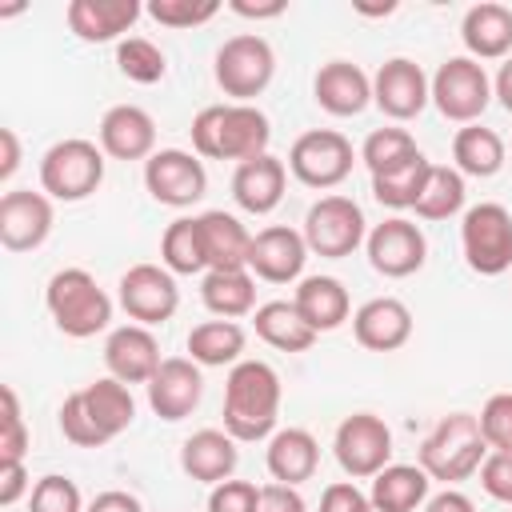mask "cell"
<instances>
[{"instance_id":"6da1fadb","label":"cell","mask_w":512,"mask_h":512,"mask_svg":"<svg viewBox=\"0 0 512 512\" xmlns=\"http://www.w3.org/2000/svg\"><path fill=\"white\" fill-rule=\"evenodd\" d=\"M280 376L268 360H240L228 368L224 380V432L236 444L272 440L280 420Z\"/></svg>"},{"instance_id":"7a4b0ae2","label":"cell","mask_w":512,"mask_h":512,"mask_svg":"<svg viewBox=\"0 0 512 512\" xmlns=\"http://www.w3.org/2000/svg\"><path fill=\"white\" fill-rule=\"evenodd\" d=\"M272 144V124L256 104H208L192 116V152L200 160H256Z\"/></svg>"},{"instance_id":"3957f363","label":"cell","mask_w":512,"mask_h":512,"mask_svg":"<svg viewBox=\"0 0 512 512\" xmlns=\"http://www.w3.org/2000/svg\"><path fill=\"white\" fill-rule=\"evenodd\" d=\"M44 304H48L52 324L72 340H88V336L104 332L112 320V296L96 284V276L88 268L52 272V280L44 288Z\"/></svg>"},{"instance_id":"277c9868","label":"cell","mask_w":512,"mask_h":512,"mask_svg":"<svg viewBox=\"0 0 512 512\" xmlns=\"http://www.w3.org/2000/svg\"><path fill=\"white\" fill-rule=\"evenodd\" d=\"M484 456H488V444H484L480 420L472 412L440 416V424L420 440V468L444 484H460V480L476 476Z\"/></svg>"},{"instance_id":"5b68a950","label":"cell","mask_w":512,"mask_h":512,"mask_svg":"<svg viewBox=\"0 0 512 512\" xmlns=\"http://www.w3.org/2000/svg\"><path fill=\"white\" fill-rule=\"evenodd\" d=\"M100 184H104V148L84 136L56 140L40 156V192H48L52 200L76 204L88 200Z\"/></svg>"},{"instance_id":"8992f818","label":"cell","mask_w":512,"mask_h":512,"mask_svg":"<svg viewBox=\"0 0 512 512\" xmlns=\"http://www.w3.org/2000/svg\"><path fill=\"white\" fill-rule=\"evenodd\" d=\"M212 76L220 84L224 96H232V104H252L276 76V52L264 36L256 32H240V36H228L220 48H216V60H212Z\"/></svg>"},{"instance_id":"52a82bcc","label":"cell","mask_w":512,"mask_h":512,"mask_svg":"<svg viewBox=\"0 0 512 512\" xmlns=\"http://www.w3.org/2000/svg\"><path fill=\"white\" fill-rule=\"evenodd\" d=\"M460 252L476 276H500L512 268V212L496 200H480L460 220Z\"/></svg>"},{"instance_id":"ba28073f","label":"cell","mask_w":512,"mask_h":512,"mask_svg":"<svg viewBox=\"0 0 512 512\" xmlns=\"http://www.w3.org/2000/svg\"><path fill=\"white\" fill-rule=\"evenodd\" d=\"M304 244L312 256H324V260H344L352 256L364 240H368V220L360 212V204L352 196H320L308 212H304Z\"/></svg>"},{"instance_id":"9c48e42d","label":"cell","mask_w":512,"mask_h":512,"mask_svg":"<svg viewBox=\"0 0 512 512\" xmlns=\"http://www.w3.org/2000/svg\"><path fill=\"white\" fill-rule=\"evenodd\" d=\"M432 104L452 124H480L484 108L492 104V80L480 60L448 56L432 76Z\"/></svg>"},{"instance_id":"30bf717a","label":"cell","mask_w":512,"mask_h":512,"mask_svg":"<svg viewBox=\"0 0 512 512\" xmlns=\"http://www.w3.org/2000/svg\"><path fill=\"white\" fill-rule=\"evenodd\" d=\"M352 164H356V152H352V140L336 128H312V132H300L288 148V172L304 184V188H336L352 176Z\"/></svg>"},{"instance_id":"8fae6325","label":"cell","mask_w":512,"mask_h":512,"mask_svg":"<svg viewBox=\"0 0 512 512\" xmlns=\"http://www.w3.org/2000/svg\"><path fill=\"white\" fill-rule=\"evenodd\" d=\"M332 452L348 480H372L392 464V428L376 412H352L336 424Z\"/></svg>"},{"instance_id":"7c38bea8","label":"cell","mask_w":512,"mask_h":512,"mask_svg":"<svg viewBox=\"0 0 512 512\" xmlns=\"http://www.w3.org/2000/svg\"><path fill=\"white\" fill-rule=\"evenodd\" d=\"M144 188L164 208H192L208 192L204 160L184 148H156L144 160Z\"/></svg>"},{"instance_id":"4fadbf2b","label":"cell","mask_w":512,"mask_h":512,"mask_svg":"<svg viewBox=\"0 0 512 512\" xmlns=\"http://www.w3.org/2000/svg\"><path fill=\"white\" fill-rule=\"evenodd\" d=\"M364 252H368L372 272H380V276H388V280H404V276H412V272L424 268V260H428V240H424V232H420L416 220H408V216H388V220H380L376 228H368Z\"/></svg>"},{"instance_id":"5bb4252c","label":"cell","mask_w":512,"mask_h":512,"mask_svg":"<svg viewBox=\"0 0 512 512\" xmlns=\"http://www.w3.org/2000/svg\"><path fill=\"white\" fill-rule=\"evenodd\" d=\"M120 308L128 312L132 324H164L176 316L180 308V288H176V276L164 268V264H132L124 276H120Z\"/></svg>"},{"instance_id":"9a60e30c","label":"cell","mask_w":512,"mask_h":512,"mask_svg":"<svg viewBox=\"0 0 512 512\" xmlns=\"http://www.w3.org/2000/svg\"><path fill=\"white\" fill-rule=\"evenodd\" d=\"M432 100V80L424 76V68L408 56H392L376 68L372 76V104L388 116V120H416Z\"/></svg>"},{"instance_id":"2e32d148","label":"cell","mask_w":512,"mask_h":512,"mask_svg":"<svg viewBox=\"0 0 512 512\" xmlns=\"http://www.w3.org/2000/svg\"><path fill=\"white\" fill-rule=\"evenodd\" d=\"M56 212L48 192L12 188L0 196V244L8 252H36L52 236Z\"/></svg>"},{"instance_id":"e0dca14e","label":"cell","mask_w":512,"mask_h":512,"mask_svg":"<svg viewBox=\"0 0 512 512\" xmlns=\"http://www.w3.org/2000/svg\"><path fill=\"white\" fill-rule=\"evenodd\" d=\"M304 264H308V244L304 232L288 228V224H268L252 236V252H248V272L264 284H292L304 280Z\"/></svg>"},{"instance_id":"ac0fdd59","label":"cell","mask_w":512,"mask_h":512,"mask_svg":"<svg viewBox=\"0 0 512 512\" xmlns=\"http://www.w3.org/2000/svg\"><path fill=\"white\" fill-rule=\"evenodd\" d=\"M148 388V408L176 424L184 416L196 412L200 396H204V376H200V364L188 360V356H164V364L156 368V376L144 384Z\"/></svg>"},{"instance_id":"d6986e66","label":"cell","mask_w":512,"mask_h":512,"mask_svg":"<svg viewBox=\"0 0 512 512\" xmlns=\"http://www.w3.org/2000/svg\"><path fill=\"white\" fill-rule=\"evenodd\" d=\"M160 364H164V356H160V340L152 336V328L120 324V328L108 332V340H104V368L120 384H128V388L132 384H148Z\"/></svg>"},{"instance_id":"ffe728a7","label":"cell","mask_w":512,"mask_h":512,"mask_svg":"<svg viewBox=\"0 0 512 512\" xmlns=\"http://www.w3.org/2000/svg\"><path fill=\"white\" fill-rule=\"evenodd\" d=\"M352 336L368 352H396L412 340V308L396 296L364 300L352 312Z\"/></svg>"},{"instance_id":"44dd1931","label":"cell","mask_w":512,"mask_h":512,"mask_svg":"<svg viewBox=\"0 0 512 512\" xmlns=\"http://www.w3.org/2000/svg\"><path fill=\"white\" fill-rule=\"evenodd\" d=\"M284 188H288V164L280 156H272V152H264L256 160H244L232 172V200L248 216L276 212L280 200H284Z\"/></svg>"},{"instance_id":"7402d4cb","label":"cell","mask_w":512,"mask_h":512,"mask_svg":"<svg viewBox=\"0 0 512 512\" xmlns=\"http://www.w3.org/2000/svg\"><path fill=\"white\" fill-rule=\"evenodd\" d=\"M312 96L328 116H360L372 104V76L352 60H328L312 80Z\"/></svg>"},{"instance_id":"603a6c76","label":"cell","mask_w":512,"mask_h":512,"mask_svg":"<svg viewBox=\"0 0 512 512\" xmlns=\"http://www.w3.org/2000/svg\"><path fill=\"white\" fill-rule=\"evenodd\" d=\"M100 148L108 160H148L156 152V120L140 104H112L100 120Z\"/></svg>"},{"instance_id":"cb8c5ba5","label":"cell","mask_w":512,"mask_h":512,"mask_svg":"<svg viewBox=\"0 0 512 512\" xmlns=\"http://www.w3.org/2000/svg\"><path fill=\"white\" fill-rule=\"evenodd\" d=\"M140 4L136 0H72L64 20L72 28L76 40L84 44H120L124 32L140 20Z\"/></svg>"},{"instance_id":"d4e9b609","label":"cell","mask_w":512,"mask_h":512,"mask_svg":"<svg viewBox=\"0 0 512 512\" xmlns=\"http://www.w3.org/2000/svg\"><path fill=\"white\" fill-rule=\"evenodd\" d=\"M196 224H200V244H204L208 272H244L248 268L252 232L240 224V216H232L224 208H208V212L196 216Z\"/></svg>"},{"instance_id":"484cf974","label":"cell","mask_w":512,"mask_h":512,"mask_svg":"<svg viewBox=\"0 0 512 512\" xmlns=\"http://www.w3.org/2000/svg\"><path fill=\"white\" fill-rule=\"evenodd\" d=\"M236 464H240V448L224 428H200L180 444V468L196 484L232 480Z\"/></svg>"},{"instance_id":"4316f807","label":"cell","mask_w":512,"mask_h":512,"mask_svg":"<svg viewBox=\"0 0 512 512\" xmlns=\"http://www.w3.org/2000/svg\"><path fill=\"white\" fill-rule=\"evenodd\" d=\"M460 40L472 60H508L512 56V8L496 0L472 4L460 20Z\"/></svg>"},{"instance_id":"83f0119b","label":"cell","mask_w":512,"mask_h":512,"mask_svg":"<svg viewBox=\"0 0 512 512\" xmlns=\"http://www.w3.org/2000/svg\"><path fill=\"white\" fill-rule=\"evenodd\" d=\"M264 464H268V476L276 484L300 488L320 468V444H316V436L308 428H276L272 440H268Z\"/></svg>"},{"instance_id":"f1b7e54d","label":"cell","mask_w":512,"mask_h":512,"mask_svg":"<svg viewBox=\"0 0 512 512\" xmlns=\"http://www.w3.org/2000/svg\"><path fill=\"white\" fill-rule=\"evenodd\" d=\"M296 312L308 320V328L320 336V332H336L348 316H352V300H348V288L336 280V276H304L296 284V296H292Z\"/></svg>"},{"instance_id":"f546056e","label":"cell","mask_w":512,"mask_h":512,"mask_svg":"<svg viewBox=\"0 0 512 512\" xmlns=\"http://www.w3.org/2000/svg\"><path fill=\"white\" fill-rule=\"evenodd\" d=\"M428 488H432V476L420 464H388L384 472L372 476L368 500L380 512H416L428 500Z\"/></svg>"},{"instance_id":"4dcf8cb0","label":"cell","mask_w":512,"mask_h":512,"mask_svg":"<svg viewBox=\"0 0 512 512\" xmlns=\"http://www.w3.org/2000/svg\"><path fill=\"white\" fill-rule=\"evenodd\" d=\"M252 328L276 352H308L316 344V332L308 328V320L296 312L292 300H268V304H260L252 312Z\"/></svg>"},{"instance_id":"1f68e13d","label":"cell","mask_w":512,"mask_h":512,"mask_svg":"<svg viewBox=\"0 0 512 512\" xmlns=\"http://www.w3.org/2000/svg\"><path fill=\"white\" fill-rule=\"evenodd\" d=\"M188 360H196L200 368H232L244 360V328L236 320H200L188 332Z\"/></svg>"},{"instance_id":"d6a6232c","label":"cell","mask_w":512,"mask_h":512,"mask_svg":"<svg viewBox=\"0 0 512 512\" xmlns=\"http://www.w3.org/2000/svg\"><path fill=\"white\" fill-rule=\"evenodd\" d=\"M504 140L500 132L484 128V124H464L456 128L452 136V168L460 176H476V180H488L504 168Z\"/></svg>"},{"instance_id":"836d02e7","label":"cell","mask_w":512,"mask_h":512,"mask_svg":"<svg viewBox=\"0 0 512 512\" xmlns=\"http://www.w3.org/2000/svg\"><path fill=\"white\" fill-rule=\"evenodd\" d=\"M80 396H84L88 416H92L96 428L104 432V440H116L124 428H132V420H136V400H132V388L120 384L116 376H100V380L84 384Z\"/></svg>"},{"instance_id":"e575fe53","label":"cell","mask_w":512,"mask_h":512,"mask_svg":"<svg viewBox=\"0 0 512 512\" xmlns=\"http://www.w3.org/2000/svg\"><path fill=\"white\" fill-rule=\"evenodd\" d=\"M200 300L216 320H240L252 316L256 304V276L244 272H204L200 280Z\"/></svg>"},{"instance_id":"d590c367","label":"cell","mask_w":512,"mask_h":512,"mask_svg":"<svg viewBox=\"0 0 512 512\" xmlns=\"http://www.w3.org/2000/svg\"><path fill=\"white\" fill-rule=\"evenodd\" d=\"M428 172H432V160H428L424 152H416V156H408L404 164H396V168L372 176V200H376L380 208L408 212V208H416Z\"/></svg>"},{"instance_id":"8d00e7d4","label":"cell","mask_w":512,"mask_h":512,"mask_svg":"<svg viewBox=\"0 0 512 512\" xmlns=\"http://www.w3.org/2000/svg\"><path fill=\"white\" fill-rule=\"evenodd\" d=\"M160 264L172 276H200V272H208L196 216H176L164 228V236H160Z\"/></svg>"},{"instance_id":"74e56055","label":"cell","mask_w":512,"mask_h":512,"mask_svg":"<svg viewBox=\"0 0 512 512\" xmlns=\"http://www.w3.org/2000/svg\"><path fill=\"white\" fill-rule=\"evenodd\" d=\"M464 200H468L464 176L452 164H432V172L424 180V192H420L412 212L420 220H452L456 212H464Z\"/></svg>"},{"instance_id":"f35d334b","label":"cell","mask_w":512,"mask_h":512,"mask_svg":"<svg viewBox=\"0 0 512 512\" xmlns=\"http://www.w3.org/2000/svg\"><path fill=\"white\" fill-rule=\"evenodd\" d=\"M416 152H420V148H416V140H412L408 128H372V132L364 136V144H360V160H364V168H368L372 176H380V172L404 164V160L416 156Z\"/></svg>"},{"instance_id":"ab89813d","label":"cell","mask_w":512,"mask_h":512,"mask_svg":"<svg viewBox=\"0 0 512 512\" xmlns=\"http://www.w3.org/2000/svg\"><path fill=\"white\" fill-rule=\"evenodd\" d=\"M116 68H120V76H128L132 84H160L164 72H168V60H164V52H160L152 40H144V36H124V40L116 44Z\"/></svg>"},{"instance_id":"60d3db41","label":"cell","mask_w":512,"mask_h":512,"mask_svg":"<svg viewBox=\"0 0 512 512\" xmlns=\"http://www.w3.org/2000/svg\"><path fill=\"white\" fill-rule=\"evenodd\" d=\"M84 496L68 476H40L28 492V512H84Z\"/></svg>"},{"instance_id":"b9f144b4","label":"cell","mask_w":512,"mask_h":512,"mask_svg":"<svg viewBox=\"0 0 512 512\" xmlns=\"http://www.w3.org/2000/svg\"><path fill=\"white\" fill-rule=\"evenodd\" d=\"M476 420L488 452H512V392H492Z\"/></svg>"},{"instance_id":"7bdbcfd3","label":"cell","mask_w":512,"mask_h":512,"mask_svg":"<svg viewBox=\"0 0 512 512\" xmlns=\"http://www.w3.org/2000/svg\"><path fill=\"white\" fill-rule=\"evenodd\" d=\"M144 12L164 28H200L220 12V4L216 0H152Z\"/></svg>"},{"instance_id":"ee69618b","label":"cell","mask_w":512,"mask_h":512,"mask_svg":"<svg viewBox=\"0 0 512 512\" xmlns=\"http://www.w3.org/2000/svg\"><path fill=\"white\" fill-rule=\"evenodd\" d=\"M60 432H64V440L68 444H76V448H104L108 440H104V432L96 428V420L88 416V408H84V396L80 392H68L64 396V404H60Z\"/></svg>"},{"instance_id":"f6af8a7d","label":"cell","mask_w":512,"mask_h":512,"mask_svg":"<svg viewBox=\"0 0 512 512\" xmlns=\"http://www.w3.org/2000/svg\"><path fill=\"white\" fill-rule=\"evenodd\" d=\"M0 404H4V412H0V460H24L28 444H32V432L20 416V400L8 384L0 388Z\"/></svg>"},{"instance_id":"bcb514c9","label":"cell","mask_w":512,"mask_h":512,"mask_svg":"<svg viewBox=\"0 0 512 512\" xmlns=\"http://www.w3.org/2000/svg\"><path fill=\"white\" fill-rule=\"evenodd\" d=\"M260 504V488L252 480H220L208 492V512H256Z\"/></svg>"},{"instance_id":"7dc6e473","label":"cell","mask_w":512,"mask_h":512,"mask_svg":"<svg viewBox=\"0 0 512 512\" xmlns=\"http://www.w3.org/2000/svg\"><path fill=\"white\" fill-rule=\"evenodd\" d=\"M480 488L500 500V504H512V452H488L484 464H480Z\"/></svg>"},{"instance_id":"c3c4849f","label":"cell","mask_w":512,"mask_h":512,"mask_svg":"<svg viewBox=\"0 0 512 512\" xmlns=\"http://www.w3.org/2000/svg\"><path fill=\"white\" fill-rule=\"evenodd\" d=\"M372 500L356 488V480H336L320 492V512H368Z\"/></svg>"},{"instance_id":"681fc988","label":"cell","mask_w":512,"mask_h":512,"mask_svg":"<svg viewBox=\"0 0 512 512\" xmlns=\"http://www.w3.org/2000/svg\"><path fill=\"white\" fill-rule=\"evenodd\" d=\"M28 492H32V476L24 460H0V508L20 504Z\"/></svg>"},{"instance_id":"f907efd6","label":"cell","mask_w":512,"mask_h":512,"mask_svg":"<svg viewBox=\"0 0 512 512\" xmlns=\"http://www.w3.org/2000/svg\"><path fill=\"white\" fill-rule=\"evenodd\" d=\"M256 512H308V504H304V496H300V488H292V484H264L260 488V504H256Z\"/></svg>"},{"instance_id":"816d5d0a","label":"cell","mask_w":512,"mask_h":512,"mask_svg":"<svg viewBox=\"0 0 512 512\" xmlns=\"http://www.w3.org/2000/svg\"><path fill=\"white\" fill-rule=\"evenodd\" d=\"M84 512H144V504H140V500H136L132 492H120V488H108V492H100V496H92Z\"/></svg>"},{"instance_id":"f5cc1de1","label":"cell","mask_w":512,"mask_h":512,"mask_svg":"<svg viewBox=\"0 0 512 512\" xmlns=\"http://www.w3.org/2000/svg\"><path fill=\"white\" fill-rule=\"evenodd\" d=\"M284 0H268V4H252V0H228V12L244 16V20H276L284 16Z\"/></svg>"},{"instance_id":"db71d44e","label":"cell","mask_w":512,"mask_h":512,"mask_svg":"<svg viewBox=\"0 0 512 512\" xmlns=\"http://www.w3.org/2000/svg\"><path fill=\"white\" fill-rule=\"evenodd\" d=\"M424 512H476V504L460 488H444V492L424 500Z\"/></svg>"},{"instance_id":"11a10c76","label":"cell","mask_w":512,"mask_h":512,"mask_svg":"<svg viewBox=\"0 0 512 512\" xmlns=\"http://www.w3.org/2000/svg\"><path fill=\"white\" fill-rule=\"evenodd\" d=\"M0 144H4V156H0V180H12L16 168H20V136H16V128H0Z\"/></svg>"},{"instance_id":"9f6ffc18","label":"cell","mask_w":512,"mask_h":512,"mask_svg":"<svg viewBox=\"0 0 512 512\" xmlns=\"http://www.w3.org/2000/svg\"><path fill=\"white\" fill-rule=\"evenodd\" d=\"M492 96L500 100L504 112H512V56L500 64V72H496V80H492Z\"/></svg>"},{"instance_id":"6f0895ef","label":"cell","mask_w":512,"mask_h":512,"mask_svg":"<svg viewBox=\"0 0 512 512\" xmlns=\"http://www.w3.org/2000/svg\"><path fill=\"white\" fill-rule=\"evenodd\" d=\"M24 12V4H8V8H0V16H20Z\"/></svg>"},{"instance_id":"680465c9","label":"cell","mask_w":512,"mask_h":512,"mask_svg":"<svg viewBox=\"0 0 512 512\" xmlns=\"http://www.w3.org/2000/svg\"><path fill=\"white\" fill-rule=\"evenodd\" d=\"M368 512H380V508H368Z\"/></svg>"}]
</instances>
